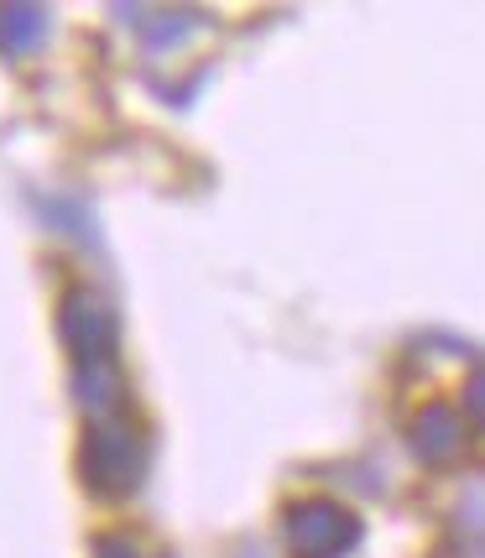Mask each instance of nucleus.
Instances as JSON below:
<instances>
[{
	"mask_svg": "<svg viewBox=\"0 0 485 558\" xmlns=\"http://www.w3.org/2000/svg\"><path fill=\"white\" fill-rule=\"evenodd\" d=\"M464 527L475 533V548H485V486L470 490V501H464Z\"/></svg>",
	"mask_w": 485,
	"mask_h": 558,
	"instance_id": "obj_1",
	"label": "nucleus"
},
{
	"mask_svg": "<svg viewBox=\"0 0 485 558\" xmlns=\"http://www.w3.org/2000/svg\"><path fill=\"white\" fill-rule=\"evenodd\" d=\"M475 402H481V413H485V381H481V387H475Z\"/></svg>",
	"mask_w": 485,
	"mask_h": 558,
	"instance_id": "obj_2",
	"label": "nucleus"
}]
</instances>
